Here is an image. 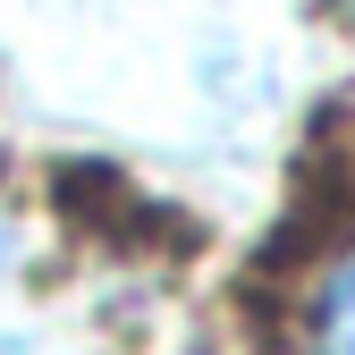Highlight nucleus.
Returning <instances> with one entry per match:
<instances>
[{"instance_id":"nucleus-2","label":"nucleus","mask_w":355,"mask_h":355,"mask_svg":"<svg viewBox=\"0 0 355 355\" xmlns=\"http://www.w3.org/2000/svg\"><path fill=\"white\" fill-rule=\"evenodd\" d=\"M0 262H9V237H0Z\"/></svg>"},{"instance_id":"nucleus-3","label":"nucleus","mask_w":355,"mask_h":355,"mask_svg":"<svg viewBox=\"0 0 355 355\" xmlns=\"http://www.w3.org/2000/svg\"><path fill=\"white\" fill-rule=\"evenodd\" d=\"M338 9H347V17H355V0H338Z\"/></svg>"},{"instance_id":"nucleus-1","label":"nucleus","mask_w":355,"mask_h":355,"mask_svg":"<svg viewBox=\"0 0 355 355\" xmlns=\"http://www.w3.org/2000/svg\"><path fill=\"white\" fill-rule=\"evenodd\" d=\"M304 355H355V237L322 262L313 304H304Z\"/></svg>"}]
</instances>
